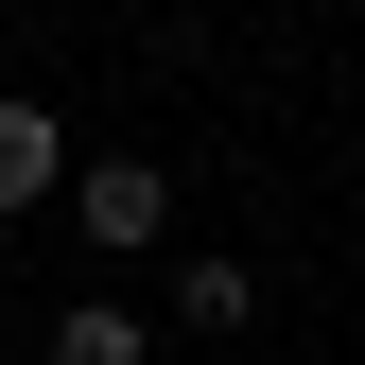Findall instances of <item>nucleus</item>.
<instances>
[{"label":"nucleus","instance_id":"f03ea898","mask_svg":"<svg viewBox=\"0 0 365 365\" xmlns=\"http://www.w3.org/2000/svg\"><path fill=\"white\" fill-rule=\"evenodd\" d=\"M70 174V140H53V105H0V209H35Z\"/></svg>","mask_w":365,"mask_h":365},{"label":"nucleus","instance_id":"20e7f679","mask_svg":"<svg viewBox=\"0 0 365 365\" xmlns=\"http://www.w3.org/2000/svg\"><path fill=\"white\" fill-rule=\"evenodd\" d=\"M53 365H157V331H140V313H70Z\"/></svg>","mask_w":365,"mask_h":365},{"label":"nucleus","instance_id":"7ed1b4c3","mask_svg":"<svg viewBox=\"0 0 365 365\" xmlns=\"http://www.w3.org/2000/svg\"><path fill=\"white\" fill-rule=\"evenodd\" d=\"M174 313H192V331H244V313H261V279H244V261H226V244H209V261H192V279H174Z\"/></svg>","mask_w":365,"mask_h":365},{"label":"nucleus","instance_id":"f257e3e1","mask_svg":"<svg viewBox=\"0 0 365 365\" xmlns=\"http://www.w3.org/2000/svg\"><path fill=\"white\" fill-rule=\"evenodd\" d=\"M87 244H157V226H174V192H157V157H87Z\"/></svg>","mask_w":365,"mask_h":365}]
</instances>
